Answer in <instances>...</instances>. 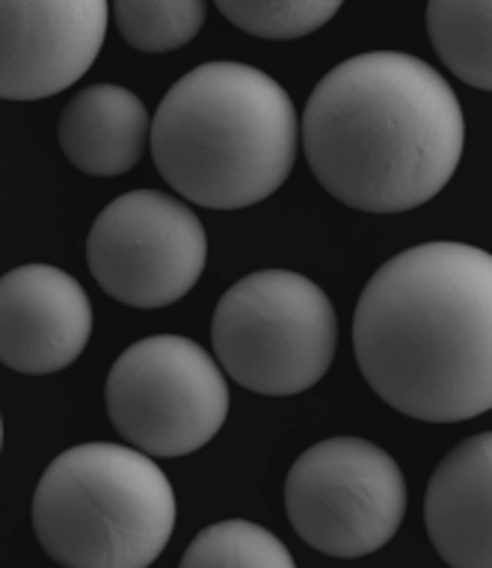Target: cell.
<instances>
[{
    "mask_svg": "<svg viewBox=\"0 0 492 568\" xmlns=\"http://www.w3.org/2000/svg\"><path fill=\"white\" fill-rule=\"evenodd\" d=\"M430 541L451 568H492V433L456 444L424 495Z\"/></svg>",
    "mask_w": 492,
    "mask_h": 568,
    "instance_id": "11",
    "label": "cell"
},
{
    "mask_svg": "<svg viewBox=\"0 0 492 568\" xmlns=\"http://www.w3.org/2000/svg\"><path fill=\"white\" fill-rule=\"evenodd\" d=\"M92 335V305L81 282L51 264L0 275V364L46 376L74 364Z\"/></svg>",
    "mask_w": 492,
    "mask_h": 568,
    "instance_id": "10",
    "label": "cell"
},
{
    "mask_svg": "<svg viewBox=\"0 0 492 568\" xmlns=\"http://www.w3.org/2000/svg\"><path fill=\"white\" fill-rule=\"evenodd\" d=\"M229 379L264 397H291L327 376L339 344L330 296L300 273L261 270L232 284L211 323Z\"/></svg>",
    "mask_w": 492,
    "mask_h": 568,
    "instance_id": "5",
    "label": "cell"
},
{
    "mask_svg": "<svg viewBox=\"0 0 492 568\" xmlns=\"http://www.w3.org/2000/svg\"><path fill=\"white\" fill-rule=\"evenodd\" d=\"M353 353L376 397L428 424L492 408V255L421 243L385 261L353 314Z\"/></svg>",
    "mask_w": 492,
    "mask_h": 568,
    "instance_id": "1",
    "label": "cell"
},
{
    "mask_svg": "<svg viewBox=\"0 0 492 568\" xmlns=\"http://www.w3.org/2000/svg\"><path fill=\"white\" fill-rule=\"evenodd\" d=\"M300 145L294 101L243 62H205L163 95L152 119V158L188 202L241 211L285 184Z\"/></svg>",
    "mask_w": 492,
    "mask_h": 568,
    "instance_id": "3",
    "label": "cell"
},
{
    "mask_svg": "<svg viewBox=\"0 0 492 568\" xmlns=\"http://www.w3.org/2000/svg\"><path fill=\"white\" fill-rule=\"evenodd\" d=\"M0 450H3V417H0Z\"/></svg>",
    "mask_w": 492,
    "mask_h": 568,
    "instance_id": "17",
    "label": "cell"
},
{
    "mask_svg": "<svg viewBox=\"0 0 492 568\" xmlns=\"http://www.w3.org/2000/svg\"><path fill=\"white\" fill-rule=\"evenodd\" d=\"M202 0H119L110 7L119 33L143 53L179 51L202 30Z\"/></svg>",
    "mask_w": 492,
    "mask_h": 568,
    "instance_id": "15",
    "label": "cell"
},
{
    "mask_svg": "<svg viewBox=\"0 0 492 568\" xmlns=\"http://www.w3.org/2000/svg\"><path fill=\"white\" fill-rule=\"evenodd\" d=\"M104 399L117 433L152 459L197 453L229 417L220 364L181 335L143 337L128 346L110 367Z\"/></svg>",
    "mask_w": 492,
    "mask_h": 568,
    "instance_id": "6",
    "label": "cell"
},
{
    "mask_svg": "<svg viewBox=\"0 0 492 568\" xmlns=\"http://www.w3.org/2000/svg\"><path fill=\"white\" fill-rule=\"evenodd\" d=\"M104 0L0 3V98L42 101L92 69L108 36Z\"/></svg>",
    "mask_w": 492,
    "mask_h": 568,
    "instance_id": "9",
    "label": "cell"
},
{
    "mask_svg": "<svg viewBox=\"0 0 492 568\" xmlns=\"http://www.w3.org/2000/svg\"><path fill=\"white\" fill-rule=\"evenodd\" d=\"M217 9L238 30L259 39H300L321 30L341 3L327 0H220Z\"/></svg>",
    "mask_w": 492,
    "mask_h": 568,
    "instance_id": "16",
    "label": "cell"
},
{
    "mask_svg": "<svg viewBox=\"0 0 492 568\" xmlns=\"http://www.w3.org/2000/svg\"><path fill=\"white\" fill-rule=\"evenodd\" d=\"M285 509L297 536L327 557L357 559L394 539L406 513L398 462L365 438H327L291 465Z\"/></svg>",
    "mask_w": 492,
    "mask_h": 568,
    "instance_id": "7",
    "label": "cell"
},
{
    "mask_svg": "<svg viewBox=\"0 0 492 568\" xmlns=\"http://www.w3.org/2000/svg\"><path fill=\"white\" fill-rule=\"evenodd\" d=\"M175 518L167 474L125 444L60 453L33 495V530L60 568H149L170 545Z\"/></svg>",
    "mask_w": 492,
    "mask_h": 568,
    "instance_id": "4",
    "label": "cell"
},
{
    "mask_svg": "<svg viewBox=\"0 0 492 568\" xmlns=\"http://www.w3.org/2000/svg\"><path fill=\"white\" fill-rule=\"evenodd\" d=\"M179 568H297L279 536L241 518L211 524L190 541Z\"/></svg>",
    "mask_w": 492,
    "mask_h": 568,
    "instance_id": "14",
    "label": "cell"
},
{
    "mask_svg": "<svg viewBox=\"0 0 492 568\" xmlns=\"http://www.w3.org/2000/svg\"><path fill=\"white\" fill-rule=\"evenodd\" d=\"M149 113L140 98L117 83L83 89L60 115L63 154L87 175H125L140 163L149 142Z\"/></svg>",
    "mask_w": 492,
    "mask_h": 568,
    "instance_id": "12",
    "label": "cell"
},
{
    "mask_svg": "<svg viewBox=\"0 0 492 568\" xmlns=\"http://www.w3.org/2000/svg\"><path fill=\"white\" fill-rule=\"evenodd\" d=\"M305 160L332 199L403 213L454 178L465 142L460 98L430 62L401 51L350 57L309 95Z\"/></svg>",
    "mask_w": 492,
    "mask_h": 568,
    "instance_id": "2",
    "label": "cell"
},
{
    "mask_svg": "<svg viewBox=\"0 0 492 568\" xmlns=\"http://www.w3.org/2000/svg\"><path fill=\"white\" fill-rule=\"evenodd\" d=\"M205 261L208 237L197 213L158 190L113 199L87 240V264L101 291L143 311L188 296Z\"/></svg>",
    "mask_w": 492,
    "mask_h": 568,
    "instance_id": "8",
    "label": "cell"
},
{
    "mask_svg": "<svg viewBox=\"0 0 492 568\" xmlns=\"http://www.w3.org/2000/svg\"><path fill=\"white\" fill-rule=\"evenodd\" d=\"M428 33L448 71L474 89L492 92V0L428 7Z\"/></svg>",
    "mask_w": 492,
    "mask_h": 568,
    "instance_id": "13",
    "label": "cell"
}]
</instances>
